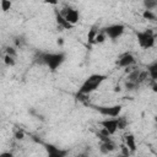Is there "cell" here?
<instances>
[{"label": "cell", "mask_w": 157, "mask_h": 157, "mask_svg": "<svg viewBox=\"0 0 157 157\" xmlns=\"http://www.w3.org/2000/svg\"><path fill=\"white\" fill-rule=\"evenodd\" d=\"M40 59L52 71H55L65 61V54L61 52L60 53H45L42 55Z\"/></svg>", "instance_id": "cell-2"}, {"label": "cell", "mask_w": 157, "mask_h": 157, "mask_svg": "<svg viewBox=\"0 0 157 157\" xmlns=\"http://www.w3.org/2000/svg\"><path fill=\"white\" fill-rule=\"evenodd\" d=\"M44 147L47 151V157H66V150H61L52 144H45Z\"/></svg>", "instance_id": "cell-6"}, {"label": "cell", "mask_w": 157, "mask_h": 157, "mask_svg": "<svg viewBox=\"0 0 157 157\" xmlns=\"http://www.w3.org/2000/svg\"><path fill=\"white\" fill-rule=\"evenodd\" d=\"M103 129H105L110 135H113L118 130V118H105L101 121Z\"/></svg>", "instance_id": "cell-7"}, {"label": "cell", "mask_w": 157, "mask_h": 157, "mask_svg": "<svg viewBox=\"0 0 157 157\" xmlns=\"http://www.w3.org/2000/svg\"><path fill=\"white\" fill-rule=\"evenodd\" d=\"M134 63H135V58H134V55L130 54V53L123 54V55L118 59V61H117V64H118L120 67H129V66L132 65Z\"/></svg>", "instance_id": "cell-9"}, {"label": "cell", "mask_w": 157, "mask_h": 157, "mask_svg": "<svg viewBox=\"0 0 157 157\" xmlns=\"http://www.w3.org/2000/svg\"><path fill=\"white\" fill-rule=\"evenodd\" d=\"M0 5H1V10H4V11H7V10H10V7H11V1H9V0H1L0 1Z\"/></svg>", "instance_id": "cell-18"}, {"label": "cell", "mask_w": 157, "mask_h": 157, "mask_svg": "<svg viewBox=\"0 0 157 157\" xmlns=\"http://www.w3.org/2000/svg\"><path fill=\"white\" fill-rule=\"evenodd\" d=\"M105 33L104 32H102V33H98L97 34V37H96V42L94 43H103L104 42V39H105Z\"/></svg>", "instance_id": "cell-19"}, {"label": "cell", "mask_w": 157, "mask_h": 157, "mask_svg": "<svg viewBox=\"0 0 157 157\" xmlns=\"http://www.w3.org/2000/svg\"><path fill=\"white\" fill-rule=\"evenodd\" d=\"M142 17H144L145 20H150V21H155V20H156V15H155L151 10H145V11L142 12Z\"/></svg>", "instance_id": "cell-14"}, {"label": "cell", "mask_w": 157, "mask_h": 157, "mask_svg": "<svg viewBox=\"0 0 157 157\" xmlns=\"http://www.w3.org/2000/svg\"><path fill=\"white\" fill-rule=\"evenodd\" d=\"M60 13H61V15L66 18V21H67L69 23H71L72 26L77 23L78 17H80L78 11H77V10H75V9H66L65 11H63V12H60Z\"/></svg>", "instance_id": "cell-8"}, {"label": "cell", "mask_w": 157, "mask_h": 157, "mask_svg": "<svg viewBox=\"0 0 157 157\" xmlns=\"http://www.w3.org/2000/svg\"><path fill=\"white\" fill-rule=\"evenodd\" d=\"M124 29H125L124 25L115 23V25H110V26H108L107 28H104V33H105V36H107L108 38H110V39L114 40V39L119 38V37L124 33Z\"/></svg>", "instance_id": "cell-5"}, {"label": "cell", "mask_w": 157, "mask_h": 157, "mask_svg": "<svg viewBox=\"0 0 157 157\" xmlns=\"http://www.w3.org/2000/svg\"><path fill=\"white\" fill-rule=\"evenodd\" d=\"M97 34H98L97 29H96V28H91L90 32H88V36H87L88 42H90V43H94V42H96V37H97Z\"/></svg>", "instance_id": "cell-15"}, {"label": "cell", "mask_w": 157, "mask_h": 157, "mask_svg": "<svg viewBox=\"0 0 157 157\" xmlns=\"http://www.w3.org/2000/svg\"><path fill=\"white\" fill-rule=\"evenodd\" d=\"M56 22H58V25H59L61 28H71V27H72V25L69 23V22L66 21V18H65L60 12H56Z\"/></svg>", "instance_id": "cell-11"}, {"label": "cell", "mask_w": 157, "mask_h": 157, "mask_svg": "<svg viewBox=\"0 0 157 157\" xmlns=\"http://www.w3.org/2000/svg\"><path fill=\"white\" fill-rule=\"evenodd\" d=\"M152 91L153 92H157V83H153L152 85Z\"/></svg>", "instance_id": "cell-23"}, {"label": "cell", "mask_w": 157, "mask_h": 157, "mask_svg": "<svg viewBox=\"0 0 157 157\" xmlns=\"http://www.w3.org/2000/svg\"><path fill=\"white\" fill-rule=\"evenodd\" d=\"M125 146L130 150V152H135L136 151V142H135V137H134L132 134L125 135Z\"/></svg>", "instance_id": "cell-10"}, {"label": "cell", "mask_w": 157, "mask_h": 157, "mask_svg": "<svg viewBox=\"0 0 157 157\" xmlns=\"http://www.w3.org/2000/svg\"><path fill=\"white\" fill-rule=\"evenodd\" d=\"M114 148H115V146H114V144L109 140V141H105V142H103L102 145H101V151L103 152V153H108V152H112V151H114Z\"/></svg>", "instance_id": "cell-12"}, {"label": "cell", "mask_w": 157, "mask_h": 157, "mask_svg": "<svg viewBox=\"0 0 157 157\" xmlns=\"http://www.w3.org/2000/svg\"><path fill=\"white\" fill-rule=\"evenodd\" d=\"M128 126V120L124 117H118V129H125Z\"/></svg>", "instance_id": "cell-16"}, {"label": "cell", "mask_w": 157, "mask_h": 157, "mask_svg": "<svg viewBox=\"0 0 157 157\" xmlns=\"http://www.w3.org/2000/svg\"><path fill=\"white\" fill-rule=\"evenodd\" d=\"M4 61H5V64L7 65V66H13L15 65V58L13 56H10V55H5L4 56Z\"/></svg>", "instance_id": "cell-17"}, {"label": "cell", "mask_w": 157, "mask_h": 157, "mask_svg": "<svg viewBox=\"0 0 157 157\" xmlns=\"http://www.w3.org/2000/svg\"><path fill=\"white\" fill-rule=\"evenodd\" d=\"M147 74L153 81H157V63H153L147 67Z\"/></svg>", "instance_id": "cell-13"}, {"label": "cell", "mask_w": 157, "mask_h": 157, "mask_svg": "<svg viewBox=\"0 0 157 157\" xmlns=\"http://www.w3.org/2000/svg\"><path fill=\"white\" fill-rule=\"evenodd\" d=\"M105 78H107V76L102 75V74H92V75H90L83 81L81 87L78 88V94H90L91 92L96 91Z\"/></svg>", "instance_id": "cell-1"}, {"label": "cell", "mask_w": 157, "mask_h": 157, "mask_svg": "<svg viewBox=\"0 0 157 157\" xmlns=\"http://www.w3.org/2000/svg\"><path fill=\"white\" fill-rule=\"evenodd\" d=\"M16 139L22 140V139H23V132H22V131H17V132H16Z\"/></svg>", "instance_id": "cell-22"}, {"label": "cell", "mask_w": 157, "mask_h": 157, "mask_svg": "<svg viewBox=\"0 0 157 157\" xmlns=\"http://www.w3.org/2000/svg\"><path fill=\"white\" fill-rule=\"evenodd\" d=\"M136 38L139 42V45L144 49H150L155 45V36L152 33V31H140L136 32Z\"/></svg>", "instance_id": "cell-3"}, {"label": "cell", "mask_w": 157, "mask_h": 157, "mask_svg": "<svg viewBox=\"0 0 157 157\" xmlns=\"http://www.w3.org/2000/svg\"><path fill=\"white\" fill-rule=\"evenodd\" d=\"M58 44H63V39H61V38L58 39Z\"/></svg>", "instance_id": "cell-24"}, {"label": "cell", "mask_w": 157, "mask_h": 157, "mask_svg": "<svg viewBox=\"0 0 157 157\" xmlns=\"http://www.w3.org/2000/svg\"><path fill=\"white\" fill-rule=\"evenodd\" d=\"M121 105L120 104H115V105H101L97 107V112L104 117L108 118H118L121 113Z\"/></svg>", "instance_id": "cell-4"}, {"label": "cell", "mask_w": 157, "mask_h": 157, "mask_svg": "<svg viewBox=\"0 0 157 157\" xmlns=\"http://www.w3.org/2000/svg\"><path fill=\"white\" fill-rule=\"evenodd\" d=\"M0 157H13V155H12V152H1Z\"/></svg>", "instance_id": "cell-21"}, {"label": "cell", "mask_w": 157, "mask_h": 157, "mask_svg": "<svg viewBox=\"0 0 157 157\" xmlns=\"http://www.w3.org/2000/svg\"><path fill=\"white\" fill-rule=\"evenodd\" d=\"M76 157H83V156H76Z\"/></svg>", "instance_id": "cell-25"}, {"label": "cell", "mask_w": 157, "mask_h": 157, "mask_svg": "<svg viewBox=\"0 0 157 157\" xmlns=\"http://www.w3.org/2000/svg\"><path fill=\"white\" fill-rule=\"evenodd\" d=\"M6 54L10 55V56H13V58L16 56V52L13 50V48H7L6 49Z\"/></svg>", "instance_id": "cell-20"}]
</instances>
